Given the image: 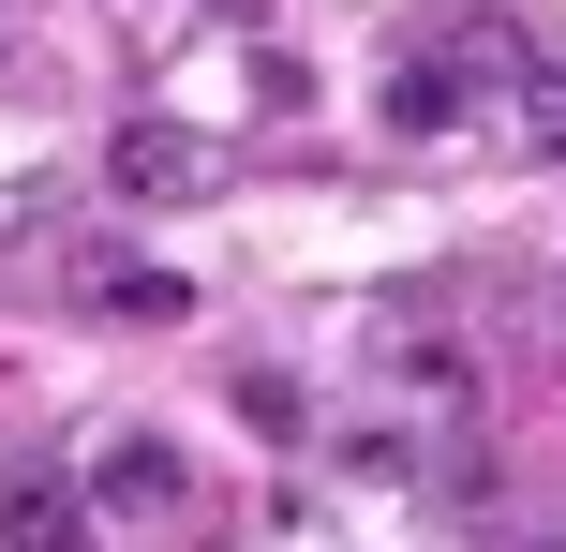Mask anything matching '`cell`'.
Returning a JSON list of instances; mask_svg holds the SVG:
<instances>
[{"mask_svg":"<svg viewBox=\"0 0 566 552\" xmlns=\"http://www.w3.org/2000/svg\"><path fill=\"white\" fill-rule=\"evenodd\" d=\"M90 299H105L119 329H179V314H195V284H179V269H105Z\"/></svg>","mask_w":566,"mask_h":552,"instance_id":"cell-5","label":"cell"},{"mask_svg":"<svg viewBox=\"0 0 566 552\" xmlns=\"http://www.w3.org/2000/svg\"><path fill=\"white\" fill-rule=\"evenodd\" d=\"M209 179H224V149L195 119H119L105 135V195H135V209H195Z\"/></svg>","mask_w":566,"mask_h":552,"instance_id":"cell-2","label":"cell"},{"mask_svg":"<svg viewBox=\"0 0 566 552\" xmlns=\"http://www.w3.org/2000/svg\"><path fill=\"white\" fill-rule=\"evenodd\" d=\"M239 418H254V434H298V374H269V358H254V374H239Z\"/></svg>","mask_w":566,"mask_h":552,"instance_id":"cell-6","label":"cell"},{"mask_svg":"<svg viewBox=\"0 0 566 552\" xmlns=\"http://www.w3.org/2000/svg\"><path fill=\"white\" fill-rule=\"evenodd\" d=\"M90 493H105V508H135V523H165L195 478H179V448H149V434H135V448H105V464H90Z\"/></svg>","mask_w":566,"mask_h":552,"instance_id":"cell-3","label":"cell"},{"mask_svg":"<svg viewBox=\"0 0 566 552\" xmlns=\"http://www.w3.org/2000/svg\"><path fill=\"white\" fill-rule=\"evenodd\" d=\"M75 523H90V508H75V478H60V464H15V478H0V538H30V552H60Z\"/></svg>","mask_w":566,"mask_h":552,"instance_id":"cell-4","label":"cell"},{"mask_svg":"<svg viewBox=\"0 0 566 552\" xmlns=\"http://www.w3.org/2000/svg\"><path fill=\"white\" fill-rule=\"evenodd\" d=\"M522 135H537V149H566V60H552V75H522Z\"/></svg>","mask_w":566,"mask_h":552,"instance_id":"cell-7","label":"cell"},{"mask_svg":"<svg viewBox=\"0 0 566 552\" xmlns=\"http://www.w3.org/2000/svg\"><path fill=\"white\" fill-rule=\"evenodd\" d=\"M507 60H522L507 30H432V45L388 75V135H462V119L507 90Z\"/></svg>","mask_w":566,"mask_h":552,"instance_id":"cell-1","label":"cell"}]
</instances>
